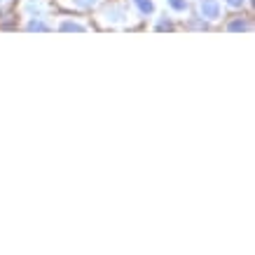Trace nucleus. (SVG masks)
Segmentation results:
<instances>
[{
    "label": "nucleus",
    "instance_id": "f257e3e1",
    "mask_svg": "<svg viewBox=\"0 0 255 255\" xmlns=\"http://www.w3.org/2000/svg\"><path fill=\"white\" fill-rule=\"evenodd\" d=\"M199 16L204 21H220L223 19V5H220V0H199Z\"/></svg>",
    "mask_w": 255,
    "mask_h": 255
},
{
    "label": "nucleus",
    "instance_id": "f03ea898",
    "mask_svg": "<svg viewBox=\"0 0 255 255\" xmlns=\"http://www.w3.org/2000/svg\"><path fill=\"white\" fill-rule=\"evenodd\" d=\"M127 9H124V5H117V2H110L108 7H106V12L101 14V19L106 23H110V26H120V23H127Z\"/></svg>",
    "mask_w": 255,
    "mask_h": 255
},
{
    "label": "nucleus",
    "instance_id": "7ed1b4c3",
    "mask_svg": "<svg viewBox=\"0 0 255 255\" xmlns=\"http://www.w3.org/2000/svg\"><path fill=\"white\" fill-rule=\"evenodd\" d=\"M133 2V7L138 9L143 16H147V14H152L155 12V0H131Z\"/></svg>",
    "mask_w": 255,
    "mask_h": 255
},
{
    "label": "nucleus",
    "instance_id": "20e7f679",
    "mask_svg": "<svg viewBox=\"0 0 255 255\" xmlns=\"http://www.w3.org/2000/svg\"><path fill=\"white\" fill-rule=\"evenodd\" d=\"M227 31H251V21L246 16H237L234 21L227 23Z\"/></svg>",
    "mask_w": 255,
    "mask_h": 255
},
{
    "label": "nucleus",
    "instance_id": "39448f33",
    "mask_svg": "<svg viewBox=\"0 0 255 255\" xmlns=\"http://www.w3.org/2000/svg\"><path fill=\"white\" fill-rule=\"evenodd\" d=\"M26 28H28V31H49L52 26L42 21V16H35V19H31V21L26 23Z\"/></svg>",
    "mask_w": 255,
    "mask_h": 255
},
{
    "label": "nucleus",
    "instance_id": "423d86ee",
    "mask_svg": "<svg viewBox=\"0 0 255 255\" xmlns=\"http://www.w3.org/2000/svg\"><path fill=\"white\" fill-rule=\"evenodd\" d=\"M166 2H169V7L173 9V12H178V14L187 12V7H190V2H187V0H166Z\"/></svg>",
    "mask_w": 255,
    "mask_h": 255
},
{
    "label": "nucleus",
    "instance_id": "0eeeda50",
    "mask_svg": "<svg viewBox=\"0 0 255 255\" xmlns=\"http://www.w3.org/2000/svg\"><path fill=\"white\" fill-rule=\"evenodd\" d=\"M59 28H61V31H87V26L80 21H61Z\"/></svg>",
    "mask_w": 255,
    "mask_h": 255
},
{
    "label": "nucleus",
    "instance_id": "6e6552de",
    "mask_svg": "<svg viewBox=\"0 0 255 255\" xmlns=\"http://www.w3.org/2000/svg\"><path fill=\"white\" fill-rule=\"evenodd\" d=\"M101 0H73V5L80 9H92L94 5H99Z\"/></svg>",
    "mask_w": 255,
    "mask_h": 255
},
{
    "label": "nucleus",
    "instance_id": "1a4fd4ad",
    "mask_svg": "<svg viewBox=\"0 0 255 255\" xmlns=\"http://www.w3.org/2000/svg\"><path fill=\"white\" fill-rule=\"evenodd\" d=\"M225 5L232 9H244L246 7V0H225Z\"/></svg>",
    "mask_w": 255,
    "mask_h": 255
},
{
    "label": "nucleus",
    "instance_id": "9d476101",
    "mask_svg": "<svg viewBox=\"0 0 255 255\" xmlns=\"http://www.w3.org/2000/svg\"><path fill=\"white\" fill-rule=\"evenodd\" d=\"M157 31H173V23L169 19H162V21L157 23Z\"/></svg>",
    "mask_w": 255,
    "mask_h": 255
}]
</instances>
